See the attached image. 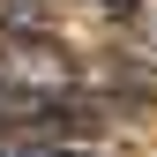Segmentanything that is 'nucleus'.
Listing matches in <instances>:
<instances>
[{
  "mask_svg": "<svg viewBox=\"0 0 157 157\" xmlns=\"http://www.w3.org/2000/svg\"><path fill=\"white\" fill-rule=\"evenodd\" d=\"M15 75H23V82H37V90H60V82H67V60H52V52H23V60H15Z\"/></svg>",
  "mask_w": 157,
  "mask_h": 157,
  "instance_id": "obj_1",
  "label": "nucleus"
}]
</instances>
